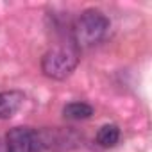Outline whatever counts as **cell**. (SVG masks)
Segmentation results:
<instances>
[{
	"label": "cell",
	"mask_w": 152,
	"mask_h": 152,
	"mask_svg": "<svg viewBox=\"0 0 152 152\" xmlns=\"http://www.w3.org/2000/svg\"><path fill=\"white\" fill-rule=\"evenodd\" d=\"M0 152H7V148H6V145H4L2 140H0Z\"/></svg>",
	"instance_id": "cell-7"
},
{
	"label": "cell",
	"mask_w": 152,
	"mask_h": 152,
	"mask_svg": "<svg viewBox=\"0 0 152 152\" xmlns=\"http://www.w3.org/2000/svg\"><path fill=\"white\" fill-rule=\"evenodd\" d=\"M95 140L102 148H113L120 141V127L116 124H106L99 129Z\"/></svg>",
	"instance_id": "cell-6"
},
{
	"label": "cell",
	"mask_w": 152,
	"mask_h": 152,
	"mask_svg": "<svg viewBox=\"0 0 152 152\" xmlns=\"http://www.w3.org/2000/svg\"><path fill=\"white\" fill-rule=\"evenodd\" d=\"M109 27H111V22L100 9H95V7L86 9L77 16V20L73 22L70 29L72 43L77 50L91 48L106 38V34L109 32Z\"/></svg>",
	"instance_id": "cell-1"
},
{
	"label": "cell",
	"mask_w": 152,
	"mask_h": 152,
	"mask_svg": "<svg viewBox=\"0 0 152 152\" xmlns=\"http://www.w3.org/2000/svg\"><path fill=\"white\" fill-rule=\"evenodd\" d=\"M7 152H43L39 131L32 127H13L4 141Z\"/></svg>",
	"instance_id": "cell-3"
},
{
	"label": "cell",
	"mask_w": 152,
	"mask_h": 152,
	"mask_svg": "<svg viewBox=\"0 0 152 152\" xmlns=\"http://www.w3.org/2000/svg\"><path fill=\"white\" fill-rule=\"evenodd\" d=\"M79 64V50L72 43L48 48L41 57V72L45 77L63 81L73 73Z\"/></svg>",
	"instance_id": "cell-2"
},
{
	"label": "cell",
	"mask_w": 152,
	"mask_h": 152,
	"mask_svg": "<svg viewBox=\"0 0 152 152\" xmlns=\"http://www.w3.org/2000/svg\"><path fill=\"white\" fill-rule=\"evenodd\" d=\"M25 102V93L20 90L0 91V120H9L15 116Z\"/></svg>",
	"instance_id": "cell-4"
},
{
	"label": "cell",
	"mask_w": 152,
	"mask_h": 152,
	"mask_svg": "<svg viewBox=\"0 0 152 152\" xmlns=\"http://www.w3.org/2000/svg\"><path fill=\"white\" fill-rule=\"evenodd\" d=\"M93 106H90L88 102H70L63 107V116L64 120H72V122H79V120H86L93 115Z\"/></svg>",
	"instance_id": "cell-5"
}]
</instances>
